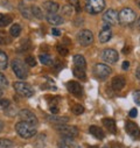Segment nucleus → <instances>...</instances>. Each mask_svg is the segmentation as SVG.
<instances>
[{"label": "nucleus", "mask_w": 140, "mask_h": 148, "mask_svg": "<svg viewBox=\"0 0 140 148\" xmlns=\"http://www.w3.org/2000/svg\"><path fill=\"white\" fill-rule=\"evenodd\" d=\"M51 33H53V35H55V36H60V35H61V30H58V29H56V28H53V29H51Z\"/></svg>", "instance_id": "42"}, {"label": "nucleus", "mask_w": 140, "mask_h": 148, "mask_svg": "<svg viewBox=\"0 0 140 148\" xmlns=\"http://www.w3.org/2000/svg\"><path fill=\"white\" fill-rule=\"evenodd\" d=\"M102 58L108 64H115L119 60V55L115 49H104L102 51Z\"/></svg>", "instance_id": "8"}, {"label": "nucleus", "mask_w": 140, "mask_h": 148, "mask_svg": "<svg viewBox=\"0 0 140 148\" xmlns=\"http://www.w3.org/2000/svg\"><path fill=\"white\" fill-rule=\"evenodd\" d=\"M67 88H68L69 92H71L74 96H76V97H81L82 96V91L83 90H82V85L80 83H77L75 81H70L68 83Z\"/></svg>", "instance_id": "12"}, {"label": "nucleus", "mask_w": 140, "mask_h": 148, "mask_svg": "<svg viewBox=\"0 0 140 148\" xmlns=\"http://www.w3.org/2000/svg\"><path fill=\"white\" fill-rule=\"evenodd\" d=\"M74 75H75L77 78H80V79H84V78H85V72H84V70L78 69V68H75V69H74Z\"/></svg>", "instance_id": "29"}, {"label": "nucleus", "mask_w": 140, "mask_h": 148, "mask_svg": "<svg viewBox=\"0 0 140 148\" xmlns=\"http://www.w3.org/2000/svg\"><path fill=\"white\" fill-rule=\"evenodd\" d=\"M73 112L75 114H82L84 112V107L82 105H80V104H76V105L73 106Z\"/></svg>", "instance_id": "30"}, {"label": "nucleus", "mask_w": 140, "mask_h": 148, "mask_svg": "<svg viewBox=\"0 0 140 148\" xmlns=\"http://www.w3.org/2000/svg\"><path fill=\"white\" fill-rule=\"evenodd\" d=\"M58 147H60V148H71V146H69L68 143H65V142L62 141V140L58 142Z\"/></svg>", "instance_id": "39"}, {"label": "nucleus", "mask_w": 140, "mask_h": 148, "mask_svg": "<svg viewBox=\"0 0 140 148\" xmlns=\"http://www.w3.org/2000/svg\"><path fill=\"white\" fill-rule=\"evenodd\" d=\"M13 145V141L8 139H0V148H12Z\"/></svg>", "instance_id": "27"}, {"label": "nucleus", "mask_w": 140, "mask_h": 148, "mask_svg": "<svg viewBox=\"0 0 140 148\" xmlns=\"http://www.w3.org/2000/svg\"><path fill=\"white\" fill-rule=\"evenodd\" d=\"M30 12H32V15L35 16L36 19H43V13H42L40 7L33 6V7H30Z\"/></svg>", "instance_id": "24"}, {"label": "nucleus", "mask_w": 140, "mask_h": 148, "mask_svg": "<svg viewBox=\"0 0 140 148\" xmlns=\"http://www.w3.org/2000/svg\"><path fill=\"white\" fill-rule=\"evenodd\" d=\"M74 63H75L76 68L82 69V70H84L85 66H86V61H85V58L83 57V55H81V54L75 55V57H74Z\"/></svg>", "instance_id": "17"}, {"label": "nucleus", "mask_w": 140, "mask_h": 148, "mask_svg": "<svg viewBox=\"0 0 140 148\" xmlns=\"http://www.w3.org/2000/svg\"><path fill=\"white\" fill-rule=\"evenodd\" d=\"M104 148H109V147H108V146H105V147H104Z\"/></svg>", "instance_id": "50"}, {"label": "nucleus", "mask_w": 140, "mask_h": 148, "mask_svg": "<svg viewBox=\"0 0 140 148\" xmlns=\"http://www.w3.org/2000/svg\"><path fill=\"white\" fill-rule=\"evenodd\" d=\"M10 33H11V35L13 36V38H18V36L21 34V27H20V25L14 23V25L11 27Z\"/></svg>", "instance_id": "25"}, {"label": "nucleus", "mask_w": 140, "mask_h": 148, "mask_svg": "<svg viewBox=\"0 0 140 148\" xmlns=\"http://www.w3.org/2000/svg\"><path fill=\"white\" fill-rule=\"evenodd\" d=\"M111 38H112V33H111V30H110V27L105 25V26L103 27V29L100 30V33H99V41H100L102 43H105V42L110 41Z\"/></svg>", "instance_id": "14"}, {"label": "nucleus", "mask_w": 140, "mask_h": 148, "mask_svg": "<svg viewBox=\"0 0 140 148\" xmlns=\"http://www.w3.org/2000/svg\"><path fill=\"white\" fill-rule=\"evenodd\" d=\"M135 75H137L138 79H140V66H138V69H137V72H135Z\"/></svg>", "instance_id": "44"}, {"label": "nucleus", "mask_w": 140, "mask_h": 148, "mask_svg": "<svg viewBox=\"0 0 140 148\" xmlns=\"http://www.w3.org/2000/svg\"><path fill=\"white\" fill-rule=\"evenodd\" d=\"M125 83H126V81H125V78L121 77V76H117V77H115V78L112 79V82H111L112 88H113L115 91H120V90L125 86Z\"/></svg>", "instance_id": "16"}, {"label": "nucleus", "mask_w": 140, "mask_h": 148, "mask_svg": "<svg viewBox=\"0 0 140 148\" xmlns=\"http://www.w3.org/2000/svg\"><path fill=\"white\" fill-rule=\"evenodd\" d=\"M10 42H11V39L7 36L6 32H0V45H6Z\"/></svg>", "instance_id": "28"}, {"label": "nucleus", "mask_w": 140, "mask_h": 148, "mask_svg": "<svg viewBox=\"0 0 140 148\" xmlns=\"http://www.w3.org/2000/svg\"><path fill=\"white\" fill-rule=\"evenodd\" d=\"M8 85V81H7V78L3 75L1 72H0V88H6Z\"/></svg>", "instance_id": "34"}, {"label": "nucleus", "mask_w": 140, "mask_h": 148, "mask_svg": "<svg viewBox=\"0 0 140 148\" xmlns=\"http://www.w3.org/2000/svg\"><path fill=\"white\" fill-rule=\"evenodd\" d=\"M11 105V101L8 99H0V110H6Z\"/></svg>", "instance_id": "33"}, {"label": "nucleus", "mask_w": 140, "mask_h": 148, "mask_svg": "<svg viewBox=\"0 0 140 148\" xmlns=\"http://www.w3.org/2000/svg\"><path fill=\"white\" fill-rule=\"evenodd\" d=\"M89 132H90V133H91L96 139H99V140L104 139V136H105V134H104L103 130H102L100 127H98V126H90Z\"/></svg>", "instance_id": "18"}, {"label": "nucleus", "mask_w": 140, "mask_h": 148, "mask_svg": "<svg viewBox=\"0 0 140 148\" xmlns=\"http://www.w3.org/2000/svg\"><path fill=\"white\" fill-rule=\"evenodd\" d=\"M85 8L90 14H98L105 8V0H85Z\"/></svg>", "instance_id": "3"}, {"label": "nucleus", "mask_w": 140, "mask_h": 148, "mask_svg": "<svg viewBox=\"0 0 140 148\" xmlns=\"http://www.w3.org/2000/svg\"><path fill=\"white\" fill-rule=\"evenodd\" d=\"M135 3H137V5H138L139 8H140V0H135Z\"/></svg>", "instance_id": "46"}, {"label": "nucleus", "mask_w": 140, "mask_h": 148, "mask_svg": "<svg viewBox=\"0 0 140 148\" xmlns=\"http://www.w3.org/2000/svg\"><path fill=\"white\" fill-rule=\"evenodd\" d=\"M103 125L106 127L111 133H116V121L111 118H105L103 119Z\"/></svg>", "instance_id": "20"}, {"label": "nucleus", "mask_w": 140, "mask_h": 148, "mask_svg": "<svg viewBox=\"0 0 140 148\" xmlns=\"http://www.w3.org/2000/svg\"><path fill=\"white\" fill-rule=\"evenodd\" d=\"M138 116V110L137 108H132L131 111H130V117L131 118H135Z\"/></svg>", "instance_id": "38"}, {"label": "nucleus", "mask_w": 140, "mask_h": 148, "mask_svg": "<svg viewBox=\"0 0 140 148\" xmlns=\"http://www.w3.org/2000/svg\"><path fill=\"white\" fill-rule=\"evenodd\" d=\"M15 131L23 139H30V138H33L35 134H36L35 126H33V125H30L28 123H25V121H19L15 125Z\"/></svg>", "instance_id": "1"}, {"label": "nucleus", "mask_w": 140, "mask_h": 148, "mask_svg": "<svg viewBox=\"0 0 140 148\" xmlns=\"http://www.w3.org/2000/svg\"><path fill=\"white\" fill-rule=\"evenodd\" d=\"M19 116H20L21 120L25 121V123H28V124H30L33 126H36L38 125V118H36V116H35L32 112V111H29L27 108L21 110L20 112H19Z\"/></svg>", "instance_id": "9"}, {"label": "nucleus", "mask_w": 140, "mask_h": 148, "mask_svg": "<svg viewBox=\"0 0 140 148\" xmlns=\"http://www.w3.org/2000/svg\"><path fill=\"white\" fill-rule=\"evenodd\" d=\"M71 4L75 6V8H76V11H77V12H80V11H81V7H80V3H78V0H73Z\"/></svg>", "instance_id": "40"}, {"label": "nucleus", "mask_w": 140, "mask_h": 148, "mask_svg": "<svg viewBox=\"0 0 140 148\" xmlns=\"http://www.w3.org/2000/svg\"><path fill=\"white\" fill-rule=\"evenodd\" d=\"M71 8H73L71 6H64V7L62 8L64 15H67V16H70V15H71V13H73V10H71Z\"/></svg>", "instance_id": "36"}, {"label": "nucleus", "mask_w": 140, "mask_h": 148, "mask_svg": "<svg viewBox=\"0 0 140 148\" xmlns=\"http://www.w3.org/2000/svg\"><path fill=\"white\" fill-rule=\"evenodd\" d=\"M13 86H14V90H15L19 95H21V96H23V97H32V96L34 95V89H33L29 84H27V83H23V82H15V83L13 84Z\"/></svg>", "instance_id": "6"}, {"label": "nucleus", "mask_w": 140, "mask_h": 148, "mask_svg": "<svg viewBox=\"0 0 140 148\" xmlns=\"http://www.w3.org/2000/svg\"><path fill=\"white\" fill-rule=\"evenodd\" d=\"M40 61L45 65H51L53 64V58L48 54H41L40 55Z\"/></svg>", "instance_id": "26"}, {"label": "nucleus", "mask_w": 140, "mask_h": 148, "mask_svg": "<svg viewBox=\"0 0 140 148\" xmlns=\"http://www.w3.org/2000/svg\"><path fill=\"white\" fill-rule=\"evenodd\" d=\"M12 69L14 71V73L16 75V77L25 79L28 77V69L26 66V64H23V62L19 58H15L12 61Z\"/></svg>", "instance_id": "4"}, {"label": "nucleus", "mask_w": 140, "mask_h": 148, "mask_svg": "<svg viewBox=\"0 0 140 148\" xmlns=\"http://www.w3.org/2000/svg\"><path fill=\"white\" fill-rule=\"evenodd\" d=\"M125 130H126V132H127L132 138H134V139H137V138L140 136V130H139V127H138L134 123H132V121H127V123H126Z\"/></svg>", "instance_id": "13"}, {"label": "nucleus", "mask_w": 140, "mask_h": 148, "mask_svg": "<svg viewBox=\"0 0 140 148\" xmlns=\"http://www.w3.org/2000/svg\"><path fill=\"white\" fill-rule=\"evenodd\" d=\"M50 112H51L53 114H57V112H58V107H57L56 105H51V106H50Z\"/></svg>", "instance_id": "41"}, {"label": "nucleus", "mask_w": 140, "mask_h": 148, "mask_svg": "<svg viewBox=\"0 0 140 148\" xmlns=\"http://www.w3.org/2000/svg\"><path fill=\"white\" fill-rule=\"evenodd\" d=\"M138 27H139V29H140V18H139V20H138Z\"/></svg>", "instance_id": "47"}, {"label": "nucleus", "mask_w": 140, "mask_h": 148, "mask_svg": "<svg viewBox=\"0 0 140 148\" xmlns=\"http://www.w3.org/2000/svg\"><path fill=\"white\" fill-rule=\"evenodd\" d=\"M133 98H134V101H135V104L140 106V90H137V91H134V93H133Z\"/></svg>", "instance_id": "37"}, {"label": "nucleus", "mask_w": 140, "mask_h": 148, "mask_svg": "<svg viewBox=\"0 0 140 148\" xmlns=\"http://www.w3.org/2000/svg\"><path fill=\"white\" fill-rule=\"evenodd\" d=\"M77 40L83 47H88L93 42V34L88 29H83L77 34Z\"/></svg>", "instance_id": "7"}, {"label": "nucleus", "mask_w": 140, "mask_h": 148, "mask_svg": "<svg viewBox=\"0 0 140 148\" xmlns=\"http://www.w3.org/2000/svg\"><path fill=\"white\" fill-rule=\"evenodd\" d=\"M3 127H4V123H3L1 120H0V131L3 130Z\"/></svg>", "instance_id": "45"}, {"label": "nucleus", "mask_w": 140, "mask_h": 148, "mask_svg": "<svg viewBox=\"0 0 140 148\" xmlns=\"http://www.w3.org/2000/svg\"><path fill=\"white\" fill-rule=\"evenodd\" d=\"M47 119L50 121V123H54L57 125H64L69 121V118L67 117H55V116H50V117H47Z\"/></svg>", "instance_id": "19"}, {"label": "nucleus", "mask_w": 140, "mask_h": 148, "mask_svg": "<svg viewBox=\"0 0 140 148\" xmlns=\"http://www.w3.org/2000/svg\"><path fill=\"white\" fill-rule=\"evenodd\" d=\"M12 22V18L7 14H1L0 13V27H6Z\"/></svg>", "instance_id": "23"}, {"label": "nucleus", "mask_w": 140, "mask_h": 148, "mask_svg": "<svg viewBox=\"0 0 140 148\" xmlns=\"http://www.w3.org/2000/svg\"><path fill=\"white\" fill-rule=\"evenodd\" d=\"M111 68L108 66L106 64H102V63H98L93 66V73H95V76L100 78V79H105V78H108L110 75H111Z\"/></svg>", "instance_id": "5"}, {"label": "nucleus", "mask_w": 140, "mask_h": 148, "mask_svg": "<svg viewBox=\"0 0 140 148\" xmlns=\"http://www.w3.org/2000/svg\"><path fill=\"white\" fill-rule=\"evenodd\" d=\"M56 49H57V51H58V54H61V55H63V56H65V55H68V49H65L63 46H61V45H57V47H56Z\"/></svg>", "instance_id": "35"}, {"label": "nucleus", "mask_w": 140, "mask_h": 148, "mask_svg": "<svg viewBox=\"0 0 140 148\" xmlns=\"http://www.w3.org/2000/svg\"><path fill=\"white\" fill-rule=\"evenodd\" d=\"M1 95H3V92H1V89H0V97H1Z\"/></svg>", "instance_id": "48"}, {"label": "nucleus", "mask_w": 140, "mask_h": 148, "mask_svg": "<svg viewBox=\"0 0 140 148\" xmlns=\"http://www.w3.org/2000/svg\"><path fill=\"white\" fill-rule=\"evenodd\" d=\"M46 19L53 26H58V25L63 23V18L61 15L56 14V13H48L47 16H46Z\"/></svg>", "instance_id": "15"}, {"label": "nucleus", "mask_w": 140, "mask_h": 148, "mask_svg": "<svg viewBox=\"0 0 140 148\" xmlns=\"http://www.w3.org/2000/svg\"><path fill=\"white\" fill-rule=\"evenodd\" d=\"M56 128L58 132L67 138H76L78 135V130L75 126H65V125H57Z\"/></svg>", "instance_id": "10"}, {"label": "nucleus", "mask_w": 140, "mask_h": 148, "mask_svg": "<svg viewBox=\"0 0 140 148\" xmlns=\"http://www.w3.org/2000/svg\"><path fill=\"white\" fill-rule=\"evenodd\" d=\"M121 68H123V70H127V69L130 68V62H127V61L123 62V65H121Z\"/></svg>", "instance_id": "43"}, {"label": "nucleus", "mask_w": 140, "mask_h": 148, "mask_svg": "<svg viewBox=\"0 0 140 148\" xmlns=\"http://www.w3.org/2000/svg\"><path fill=\"white\" fill-rule=\"evenodd\" d=\"M135 18H137L135 12L133 10L126 7V8H123L119 12V14H118V22L121 26H130V25H132L135 21Z\"/></svg>", "instance_id": "2"}, {"label": "nucleus", "mask_w": 140, "mask_h": 148, "mask_svg": "<svg viewBox=\"0 0 140 148\" xmlns=\"http://www.w3.org/2000/svg\"><path fill=\"white\" fill-rule=\"evenodd\" d=\"M43 7L46 8V11L48 13H56L58 10H60V5L57 3H54V1H48L43 5Z\"/></svg>", "instance_id": "21"}, {"label": "nucleus", "mask_w": 140, "mask_h": 148, "mask_svg": "<svg viewBox=\"0 0 140 148\" xmlns=\"http://www.w3.org/2000/svg\"><path fill=\"white\" fill-rule=\"evenodd\" d=\"M89 148H97V147H95V146H91V147H89Z\"/></svg>", "instance_id": "49"}, {"label": "nucleus", "mask_w": 140, "mask_h": 148, "mask_svg": "<svg viewBox=\"0 0 140 148\" xmlns=\"http://www.w3.org/2000/svg\"><path fill=\"white\" fill-rule=\"evenodd\" d=\"M20 11H21V13H22V15L26 18V19H30L32 18V12H30V10H28L26 6H21V8H20Z\"/></svg>", "instance_id": "31"}, {"label": "nucleus", "mask_w": 140, "mask_h": 148, "mask_svg": "<svg viewBox=\"0 0 140 148\" xmlns=\"http://www.w3.org/2000/svg\"><path fill=\"white\" fill-rule=\"evenodd\" d=\"M8 64V57L5 51L0 50V69H6Z\"/></svg>", "instance_id": "22"}, {"label": "nucleus", "mask_w": 140, "mask_h": 148, "mask_svg": "<svg viewBox=\"0 0 140 148\" xmlns=\"http://www.w3.org/2000/svg\"><path fill=\"white\" fill-rule=\"evenodd\" d=\"M25 63L28 64L29 66H35V65H36V60H35L33 56H27Z\"/></svg>", "instance_id": "32"}, {"label": "nucleus", "mask_w": 140, "mask_h": 148, "mask_svg": "<svg viewBox=\"0 0 140 148\" xmlns=\"http://www.w3.org/2000/svg\"><path fill=\"white\" fill-rule=\"evenodd\" d=\"M103 21L109 27L117 25L118 23V13L115 10H108L103 15Z\"/></svg>", "instance_id": "11"}]
</instances>
